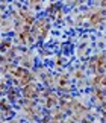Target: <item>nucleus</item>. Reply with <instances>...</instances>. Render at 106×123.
Returning a JSON list of instances; mask_svg holds the SVG:
<instances>
[]
</instances>
